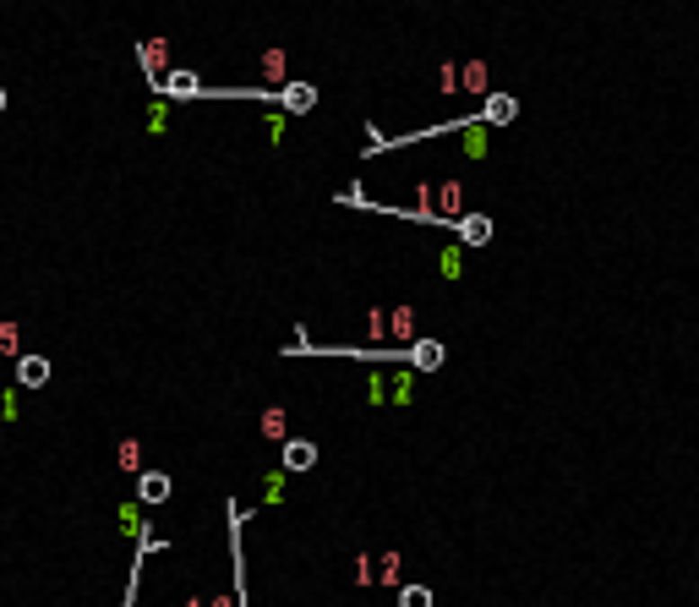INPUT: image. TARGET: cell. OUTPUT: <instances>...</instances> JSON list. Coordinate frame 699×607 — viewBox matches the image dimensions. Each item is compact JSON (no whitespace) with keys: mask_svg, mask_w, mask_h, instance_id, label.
Wrapping results in <instances>:
<instances>
[{"mask_svg":"<svg viewBox=\"0 0 699 607\" xmlns=\"http://www.w3.org/2000/svg\"><path fill=\"white\" fill-rule=\"evenodd\" d=\"M164 88H170V94H202V88L191 83V72H170V77H164Z\"/></svg>","mask_w":699,"mask_h":607,"instance_id":"8","label":"cell"},{"mask_svg":"<svg viewBox=\"0 0 699 607\" xmlns=\"http://www.w3.org/2000/svg\"><path fill=\"white\" fill-rule=\"evenodd\" d=\"M285 104H290V110H312V104H317V88H306V83H296V88L285 94Z\"/></svg>","mask_w":699,"mask_h":607,"instance_id":"6","label":"cell"},{"mask_svg":"<svg viewBox=\"0 0 699 607\" xmlns=\"http://www.w3.org/2000/svg\"><path fill=\"white\" fill-rule=\"evenodd\" d=\"M399 607H432V591H427V585H404V591H399Z\"/></svg>","mask_w":699,"mask_h":607,"instance_id":"7","label":"cell"},{"mask_svg":"<svg viewBox=\"0 0 699 607\" xmlns=\"http://www.w3.org/2000/svg\"><path fill=\"white\" fill-rule=\"evenodd\" d=\"M317 465V443H285V470H312Z\"/></svg>","mask_w":699,"mask_h":607,"instance_id":"4","label":"cell"},{"mask_svg":"<svg viewBox=\"0 0 699 607\" xmlns=\"http://www.w3.org/2000/svg\"><path fill=\"white\" fill-rule=\"evenodd\" d=\"M459 83H465L470 94H481V88H486V66H465V77H459Z\"/></svg>","mask_w":699,"mask_h":607,"instance_id":"9","label":"cell"},{"mask_svg":"<svg viewBox=\"0 0 699 607\" xmlns=\"http://www.w3.org/2000/svg\"><path fill=\"white\" fill-rule=\"evenodd\" d=\"M17 383H22V388H44V383H49V362H44V356H22V362H17Z\"/></svg>","mask_w":699,"mask_h":607,"instance_id":"1","label":"cell"},{"mask_svg":"<svg viewBox=\"0 0 699 607\" xmlns=\"http://www.w3.org/2000/svg\"><path fill=\"white\" fill-rule=\"evenodd\" d=\"M519 115V104L509 99V94H492V99H486V110H481V121H492V126H509Z\"/></svg>","mask_w":699,"mask_h":607,"instance_id":"3","label":"cell"},{"mask_svg":"<svg viewBox=\"0 0 699 607\" xmlns=\"http://www.w3.org/2000/svg\"><path fill=\"white\" fill-rule=\"evenodd\" d=\"M0 110H6V94H0Z\"/></svg>","mask_w":699,"mask_h":607,"instance_id":"10","label":"cell"},{"mask_svg":"<svg viewBox=\"0 0 699 607\" xmlns=\"http://www.w3.org/2000/svg\"><path fill=\"white\" fill-rule=\"evenodd\" d=\"M459 236H465L470 246H481V241H492V219H486V214H470V219H459Z\"/></svg>","mask_w":699,"mask_h":607,"instance_id":"5","label":"cell"},{"mask_svg":"<svg viewBox=\"0 0 699 607\" xmlns=\"http://www.w3.org/2000/svg\"><path fill=\"white\" fill-rule=\"evenodd\" d=\"M137 498H143V504H164L170 498V477H164V470H148V477L137 482Z\"/></svg>","mask_w":699,"mask_h":607,"instance_id":"2","label":"cell"}]
</instances>
